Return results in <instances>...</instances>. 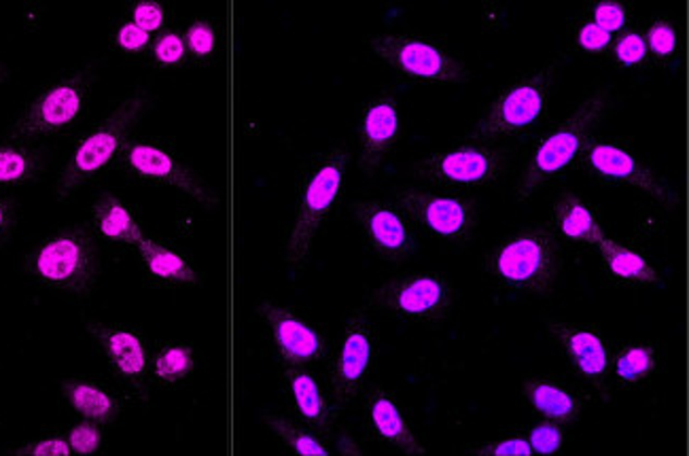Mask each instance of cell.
Segmentation results:
<instances>
[{
    "mask_svg": "<svg viewBox=\"0 0 689 456\" xmlns=\"http://www.w3.org/2000/svg\"><path fill=\"white\" fill-rule=\"evenodd\" d=\"M266 424L272 429V433L283 440L284 446L295 453V455L302 456H327L329 451L324 446L323 442L312 433L308 431L306 427L288 420L281 415H272V412H266L263 415Z\"/></svg>",
    "mask_w": 689,
    "mask_h": 456,
    "instance_id": "4dcf8cb0",
    "label": "cell"
},
{
    "mask_svg": "<svg viewBox=\"0 0 689 456\" xmlns=\"http://www.w3.org/2000/svg\"><path fill=\"white\" fill-rule=\"evenodd\" d=\"M149 98L136 91L120 102L102 122L91 125L58 174L53 194L58 202H69L79 189L96 181L113 162L118 164L123 147L132 140V132L147 111Z\"/></svg>",
    "mask_w": 689,
    "mask_h": 456,
    "instance_id": "277c9868",
    "label": "cell"
},
{
    "mask_svg": "<svg viewBox=\"0 0 689 456\" xmlns=\"http://www.w3.org/2000/svg\"><path fill=\"white\" fill-rule=\"evenodd\" d=\"M456 291L442 274L409 272L367 293V306L389 319L442 325L454 312Z\"/></svg>",
    "mask_w": 689,
    "mask_h": 456,
    "instance_id": "30bf717a",
    "label": "cell"
},
{
    "mask_svg": "<svg viewBox=\"0 0 689 456\" xmlns=\"http://www.w3.org/2000/svg\"><path fill=\"white\" fill-rule=\"evenodd\" d=\"M484 270L505 289L547 295L563 272V243L550 223H532L490 250Z\"/></svg>",
    "mask_w": 689,
    "mask_h": 456,
    "instance_id": "3957f363",
    "label": "cell"
},
{
    "mask_svg": "<svg viewBox=\"0 0 689 456\" xmlns=\"http://www.w3.org/2000/svg\"><path fill=\"white\" fill-rule=\"evenodd\" d=\"M85 330L100 346L111 372L140 399L149 397L151 357L143 333L118 323L85 321Z\"/></svg>",
    "mask_w": 689,
    "mask_h": 456,
    "instance_id": "9a60e30c",
    "label": "cell"
},
{
    "mask_svg": "<svg viewBox=\"0 0 689 456\" xmlns=\"http://www.w3.org/2000/svg\"><path fill=\"white\" fill-rule=\"evenodd\" d=\"M284 393L293 412L306 424L327 431L335 420V408L324 397L319 380L306 368L284 366Z\"/></svg>",
    "mask_w": 689,
    "mask_h": 456,
    "instance_id": "7402d4cb",
    "label": "cell"
},
{
    "mask_svg": "<svg viewBox=\"0 0 689 456\" xmlns=\"http://www.w3.org/2000/svg\"><path fill=\"white\" fill-rule=\"evenodd\" d=\"M565 424L554 420L537 422L528 429V444L532 448V455H556L565 444Z\"/></svg>",
    "mask_w": 689,
    "mask_h": 456,
    "instance_id": "8d00e7d4",
    "label": "cell"
},
{
    "mask_svg": "<svg viewBox=\"0 0 689 456\" xmlns=\"http://www.w3.org/2000/svg\"><path fill=\"white\" fill-rule=\"evenodd\" d=\"M4 82H9V71H7L4 64L0 62V84H4Z\"/></svg>",
    "mask_w": 689,
    "mask_h": 456,
    "instance_id": "f6af8a7d",
    "label": "cell"
},
{
    "mask_svg": "<svg viewBox=\"0 0 689 456\" xmlns=\"http://www.w3.org/2000/svg\"><path fill=\"white\" fill-rule=\"evenodd\" d=\"M91 84L94 71L91 66H83L42 85L9 127V138L35 143L69 132L85 115Z\"/></svg>",
    "mask_w": 689,
    "mask_h": 456,
    "instance_id": "9c48e42d",
    "label": "cell"
},
{
    "mask_svg": "<svg viewBox=\"0 0 689 456\" xmlns=\"http://www.w3.org/2000/svg\"><path fill=\"white\" fill-rule=\"evenodd\" d=\"M615 104L617 96L613 89H596L563 122L545 127L528 149L516 185V202H527L532 194L550 185L577 162L583 149L594 140L596 130L613 113Z\"/></svg>",
    "mask_w": 689,
    "mask_h": 456,
    "instance_id": "6da1fadb",
    "label": "cell"
},
{
    "mask_svg": "<svg viewBox=\"0 0 689 456\" xmlns=\"http://www.w3.org/2000/svg\"><path fill=\"white\" fill-rule=\"evenodd\" d=\"M183 37H185V45H187V53L196 62H206V60L214 58V53L219 49V26L210 17L194 20Z\"/></svg>",
    "mask_w": 689,
    "mask_h": 456,
    "instance_id": "d6a6232c",
    "label": "cell"
},
{
    "mask_svg": "<svg viewBox=\"0 0 689 456\" xmlns=\"http://www.w3.org/2000/svg\"><path fill=\"white\" fill-rule=\"evenodd\" d=\"M522 393L537 415L561 424L577 422L586 410V397L558 378H527Z\"/></svg>",
    "mask_w": 689,
    "mask_h": 456,
    "instance_id": "44dd1931",
    "label": "cell"
},
{
    "mask_svg": "<svg viewBox=\"0 0 689 456\" xmlns=\"http://www.w3.org/2000/svg\"><path fill=\"white\" fill-rule=\"evenodd\" d=\"M643 37L648 45L649 58L655 62H670L679 53V35L677 28L670 20L666 17H655L643 28Z\"/></svg>",
    "mask_w": 689,
    "mask_h": 456,
    "instance_id": "1f68e13d",
    "label": "cell"
},
{
    "mask_svg": "<svg viewBox=\"0 0 689 456\" xmlns=\"http://www.w3.org/2000/svg\"><path fill=\"white\" fill-rule=\"evenodd\" d=\"M261 321L268 325L272 344L284 366L308 368L323 361L327 342L321 332L308 323L297 310L263 299L257 306Z\"/></svg>",
    "mask_w": 689,
    "mask_h": 456,
    "instance_id": "2e32d148",
    "label": "cell"
},
{
    "mask_svg": "<svg viewBox=\"0 0 689 456\" xmlns=\"http://www.w3.org/2000/svg\"><path fill=\"white\" fill-rule=\"evenodd\" d=\"M196 370V350L189 344H165L151 359V378L163 386L183 382Z\"/></svg>",
    "mask_w": 689,
    "mask_h": 456,
    "instance_id": "f546056e",
    "label": "cell"
},
{
    "mask_svg": "<svg viewBox=\"0 0 689 456\" xmlns=\"http://www.w3.org/2000/svg\"><path fill=\"white\" fill-rule=\"evenodd\" d=\"M91 225L98 236L125 247H136L145 238L132 210L113 194H102L96 198L91 205Z\"/></svg>",
    "mask_w": 689,
    "mask_h": 456,
    "instance_id": "4316f807",
    "label": "cell"
},
{
    "mask_svg": "<svg viewBox=\"0 0 689 456\" xmlns=\"http://www.w3.org/2000/svg\"><path fill=\"white\" fill-rule=\"evenodd\" d=\"M138 259L147 274L168 287H196L200 285V274L179 250L158 243L153 238H143L136 247Z\"/></svg>",
    "mask_w": 689,
    "mask_h": 456,
    "instance_id": "cb8c5ba5",
    "label": "cell"
},
{
    "mask_svg": "<svg viewBox=\"0 0 689 456\" xmlns=\"http://www.w3.org/2000/svg\"><path fill=\"white\" fill-rule=\"evenodd\" d=\"M558 69L561 58H552L541 69H534L503 87L465 136L490 140H514L527 136L547 115Z\"/></svg>",
    "mask_w": 689,
    "mask_h": 456,
    "instance_id": "8992f818",
    "label": "cell"
},
{
    "mask_svg": "<svg viewBox=\"0 0 689 456\" xmlns=\"http://www.w3.org/2000/svg\"><path fill=\"white\" fill-rule=\"evenodd\" d=\"M603 268L615 283L630 285V287H653L662 285V276L653 268L645 255L639 250L619 245L611 238H603L599 245Z\"/></svg>",
    "mask_w": 689,
    "mask_h": 456,
    "instance_id": "484cf974",
    "label": "cell"
},
{
    "mask_svg": "<svg viewBox=\"0 0 689 456\" xmlns=\"http://www.w3.org/2000/svg\"><path fill=\"white\" fill-rule=\"evenodd\" d=\"M366 424L373 440H378L386 448H393L395 453L409 456L429 453L409 429L395 395L384 389H376L367 395Z\"/></svg>",
    "mask_w": 689,
    "mask_h": 456,
    "instance_id": "ffe728a7",
    "label": "cell"
},
{
    "mask_svg": "<svg viewBox=\"0 0 689 456\" xmlns=\"http://www.w3.org/2000/svg\"><path fill=\"white\" fill-rule=\"evenodd\" d=\"M660 366V350L651 342H630L624 344L615 355H611V380L622 386L630 389L649 380Z\"/></svg>",
    "mask_w": 689,
    "mask_h": 456,
    "instance_id": "f1b7e54d",
    "label": "cell"
},
{
    "mask_svg": "<svg viewBox=\"0 0 689 456\" xmlns=\"http://www.w3.org/2000/svg\"><path fill=\"white\" fill-rule=\"evenodd\" d=\"M17 205L4 194H0V245L11 241V236L17 230Z\"/></svg>",
    "mask_w": 689,
    "mask_h": 456,
    "instance_id": "ee69618b",
    "label": "cell"
},
{
    "mask_svg": "<svg viewBox=\"0 0 689 456\" xmlns=\"http://www.w3.org/2000/svg\"><path fill=\"white\" fill-rule=\"evenodd\" d=\"M62 395L83 420L98 422L100 427L113 424L122 416V399L100 382L87 378L64 380Z\"/></svg>",
    "mask_w": 689,
    "mask_h": 456,
    "instance_id": "603a6c76",
    "label": "cell"
},
{
    "mask_svg": "<svg viewBox=\"0 0 689 456\" xmlns=\"http://www.w3.org/2000/svg\"><path fill=\"white\" fill-rule=\"evenodd\" d=\"M123 174L181 189L204 207H217L221 198L204 183L202 176L185 160V156L163 138H132L118 160Z\"/></svg>",
    "mask_w": 689,
    "mask_h": 456,
    "instance_id": "7c38bea8",
    "label": "cell"
},
{
    "mask_svg": "<svg viewBox=\"0 0 689 456\" xmlns=\"http://www.w3.org/2000/svg\"><path fill=\"white\" fill-rule=\"evenodd\" d=\"M348 162L350 153L346 147H331L302 168L297 181L295 219L284 241V259L293 272H302L306 268L317 236L321 234L333 208L337 207L344 192Z\"/></svg>",
    "mask_w": 689,
    "mask_h": 456,
    "instance_id": "7a4b0ae2",
    "label": "cell"
},
{
    "mask_svg": "<svg viewBox=\"0 0 689 456\" xmlns=\"http://www.w3.org/2000/svg\"><path fill=\"white\" fill-rule=\"evenodd\" d=\"M45 172L39 147L30 140H0V187H24L37 183Z\"/></svg>",
    "mask_w": 689,
    "mask_h": 456,
    "instance_id": "83f0119b",
    "label": "cell"
},
{
    "mask_svg": "<svg viewBox=\"0 0 689 456\" xmlns=\"http://www.w3.org/2000/svg\"><path fill=\"white\" fill-rule=\"evenodd\" d=\"M611 53L615 64L624 69H639L648 64L649 53L643 28H626L611 42Z\"/></svg>",
    "mask_w": 689,
    "mask_h": 456,
    "instance_id": "836d02e7",
    "label": "cell"
},
{
    "mask_svg": "<svg viewBox=\"0 0 689 456\" xmlns=\"http://www.w3.org/2000/svg\"><path fill=\"white\" fill-rule=\"evenodd\" d=\"M153 60L162 69H179L187 62V45L185 37L176 30H163L162 35L151 42Z\"/></svg>",
    "mask_w": 689,
    "mask_h": 456,
    "instance_id": "d590c367",
    "label": "cell"
},
{
    "mask_svg": "<svg viewBox=\"0 0 689 456\" xmlns=\"http://www.w3.org/2000/svg\"><path fill=\"white\" fill-rule=\"evenodd\" d=\"M376 350V328L371 325L366 310L359 308L348 317L329 368L331 393L340 406L355 402L366 389L367 380L373 372Z\"/></svg>",
    "mask_w": 689,
    "mask_h": 456,
    "instance_id": "5bb4252c",
    "label": "cell"
},
{
    "mask_svg": "<svg viewBox=\"0 0 689 456\" xmlns=\"http://www.w3.org/2000/svg\"><path fill=\"white\" fill-rule=\"evenodd\" d=\"M547 333L563 348L570 370L594 389L611 386V344L607 335L592 325H577L567 321H547Z\"/></svg>",
    "mask_w": 689,
    "mask_h": 456,
    "instance_id": "ac0fdd59",
    "label": "cell"
},
{
    "mask_svg": "<svg viewBox=\"0 0 689 456\" xmlns=\"http://www.w3.org/2000/svg\"><path fill=\"white\" fill-rule=\"evenodd\" d=\"M130 15H132V24H136L140 30L149 35L162 30L163 22H165V9L158 0L134 2L130 9Z\"/></svg>",
    "mask_w": 689,
    "mask_h": 456,
    "instance_id": "f35d334b",
    "label": "cell"
},
{
    "mask_svg": "<svg viewBox=\"0 0 689 456\" xmlns=\"http://www.w3.org/2000/svg\"><path fill=\"white\" fill-rule=\"evenodd\" d=\"M480 456H530L532 448L528 444L527 437H505L484 444L476 451Z\"/></svg>",
    "mask_w": 689,
    "mask_h": 456,
    "instance_id": "7bdbcfd3",
    "label": "cell"
},
{
    "mask_svg": "<svg viewBox=\"0 0 689 456\" xmlns=\"http://www.w3.org/2000/svg\"><path fill=\"white\" fill-rule=\"evenodd\" d=\"M588 20L596 24L599 28H603L608 35H617L628 28L630 7L617 0H599L592 4Z\"/></svg>",
    "mask_w": 689,
    "mask_h": 456,
    "instance_id": "e575fe53",
    "label": "cell"
},
{
    "mask_svg": "<svg viewBox=\"0 0 689 456\" xmlns=\"http://www.w3.org/2000/svg\"><path fill=\"white\" fill-rule=\"evenodd\" d=\"M402 111L397 98L380 94L367 100L359 115V167L373 176L402 143Z\"/></svg>",
    "mask_w": 689,
    "mask_h": 456,
    "instance_id": "d6986e66",
    "label": "cell"
},
{
    "mask_svg": "<svg viewBox=\"0 0 689 456\" xmlns=\"http://www.w3.org/2000/svg\"><path fill=\"white\" fill-rule=\"evenodd\" d=\"M28 276L45 289L87 299L100 281V250L82 225H69L45 236L26 257Z\"/></svg>",
    "mask_w": 689,
    "mask_h": 456,
    "instance_id": "5b68a950",
    "label": "cell"
},
{
    "mask_svg": "<svg viewBox=\"0 0 689 456\" xmlns=\"http://www.w3.org/2000/svg\"><path fill=\"white\" fill-rule=\"evenodd\" d=\"M514 164L512 140L465 136L416 162L414 174L429 185L447 189H478L499 183Z\"/></svg>",
    "mask_w": 689,
    "mask_h": 456,
    "instance_id": "52a82bcc",
    "label": "cell"
},
{
    "mask_svg": "<svg viewBox=\"0 0 689 456\" xmlns=\"http://www.w3.org/2000/svg\"><path fill=\"white\" fill-rule=\"evenodd\" d=\"M367 49L397 75L416 84L458 85L471 79V69L446 42L418 35H373Z\"/></svg>",
    "mask_w": 689,
    "mask_h": 456,
    "instance_id": "ba28073f",
    "label": "cell"
},
{
    "mask_svg": "<svg viewBox=\"0 0 689 456\" xmlns=\"http://www.w3.org/2000/svg\"><path fill=\"white\" fill-rule=\"evenodd\" d=\"M355 219L364 232L367 247L389 261H404L418 247L416 230L402 208L384 200H357Z\"/></svg>",
    "mask_w": 689,
    "mask_h": 456,
    "instance_id": "e0dca14e",
    "label": "cell"
},
{
    "mask_svg": "<svg viewBox=\"0 0 689 456\" xmlns=\"http://www.w3.org/2000/svg\"><path fill=\"white\" fill-rule=\"evenodd\" d=\"M575 42L579 49H583L586 53H605L611 49L613 35L605 33L603 28H599L596 24H592L590 20L579 22V26L575 28Z\"/></svg>",
    "mask_w": 689,
    "mask_h": 456,
    "instance_id": "ab89813d",
    "label": "cell"
},
{
    "mask_svg": "<svg viewBox=\"0 0 689 456\" xmlns=\"http://www.w3.org/2000/svg\"><path fill=\"white\" fill-rule=\"evenodd\" d=\"M71 451L77 455H94L100 451L102 446V431L98 422L91 420H83L79 424H75L69 435H66Z\"/></svg>",
    "mask_w": 689,
    "mask_h": 456,
    "instance_id": "74e56055",
    "label": "cell"
},
{
    "mask_svg": "<svg viewBox=\"0 0 689 456\" xmlns=\"http://www.w3.org/2000/svg\"><path fill=\"white\" fill-rule=\"evenodd\" d=\"M579 167L599 183L630 185L666 207L679 205V196L666 178L624 138H594L579 156Z\"/></svg>",
    "mask_w": 689,
    "mask_h": 456,
    "instance_id": "4fadbf2b",
    "label": "cell"
},
{
    "mask_svg": "<svg viewBox=\"0 0 689 456\" xmlns=\"http://www.w3.org/2000/svg\"><path fill=\"white\" fill-rule=\"evenodd\" d=\"M550 225L558 238H565L570 243H583V245L596 247L605 238L596 212L577 194H563L554 202Z\"/></svg>",
    "mask_w": 689,
    "mask_h": 456,
    "instance_id": "d4e9b609",
    "label": "cell"
},
{
    "mask_svg": "<svg viewBox=\"0 0 689 456\" xmlns=\"http://www.w3.org/2000/svg\"><path fill=\"white\" fill-rule=\"evenodd\" d=\"M395 205L431 238L447 247H463L478 234L482 212L473 198L454 192L406 187L395 194Z\"/></svg>",
    "mask_w": 689,
    "mask_h": 456,
    "instance_id": "8fae6325",
    "label": "cell"
},
{
    "mask_svg": "<svg viewBox=\"0 0 689 456\" xmlns=\"http://www.w3.org/2000/svg\"><path fill=\"white\" fill-rule=\"evenodd\" d=\"M113 42L125 53H143L151 47V35L132 22H123L113 35Z\"/></svg>",
    "mask_w": 689,
    "mask_h": 456,
    "instance_id": "60d3db41",
    "label": "cell"
},
{
    "mask_svg": "<svg viewBox=\"0 0 689 456\" xmlns=\"http://www.w3.org/2000/svg\"><path fill=\"white\" fill-rule=\"evenodd\" d=\"M15 455L69 456L73 455V451H71V444H69L66 437L51 435V437H41V440L28 442L20 451H15Z\"/></svg>",
    "mask_w": 689,
    "mask_h": 456,
    "instance_id": "b9f144b4",
    "label": "cell"
}]
</instances>
